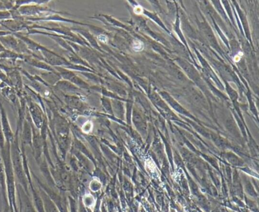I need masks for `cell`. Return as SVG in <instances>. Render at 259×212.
Wrapping results in <instances>:
<instances>
[{
	"mask_svg": "<svg viewBox=\"0 0 259 212\" xmlns=\"http://www.w3.org/2000/svg\"><path fill=\"white\" fill-rule=\"evenodd\" d=\"M144 48V45L142 42L139 40H134L133 43V49L136 52L142 50Z\"/></svg>",
	"mask_w": 259,
	"mask_h": 212,
	"instance_id": "cell-1",
	"label": "cell"
},
{
	"mask_svg": "<svg viewBox=\"0 0 259 212\" xmlns=\"http://www.w3.org/2000/svg\"><path fill=\"white\" fill-rule=\"evenodd\" d=\"M98 38L100 41H102L103 43H106L108 41L107 37L105 35H99L98 37Z\"/></svg>",
	"mask_w": 259,
	"mask_h": 212,
	"instance_id": "cell-2",
	"label": "cell"
},
{
	"mask_svg": "<svg viewBox=\"0 0 259 212\" xmlns=\"http://www.w3.org/2000/svg\"><path fill=\"white\" fill-rule=\"evenodd\" d=\"M142 8L140 6H137L134 9V12L137 14H140L142 12Z\"/></svg>",
	"mask_w": 259,
	"mask_h": 212,
	"instance_id": "cell-3",
	"label": "cell"
}]
</instances>
